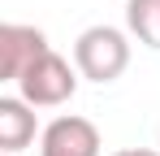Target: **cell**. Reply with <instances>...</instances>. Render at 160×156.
<instances>
[{
    "label": "cell",
    "mask_w": 160,
    "mask_h": 156,
    "mask_svg": "<svg viewBox=\"0 0 160 156\" xmlns=\"http://www.w3.org/2000/svg\"><path fill=\"white\" fill-rule=\"evenodd\" d=\"M35 130H39L35 108L22 96H0V152L18 156L22 148L35 143Z\"/></svg>",
    "instance_id": "5"
},
{
    "label": "cell",
    "mask_w": 160,
    "mask_h": 156,
    "mask_svg": "<svg viewBox=\"0 0 160 156\" xmlns=\"http://www.w3.org/2000/svg\"><path fill=\"white\" fill-rule=\"evenodd\" d=\"M112 156H160V152H152V148H121V152H112Z\"/></svg>",
    "instance_id": "7"
},
{
    "label": "cell",
    "mask_w": 160,
    "mask_h": 156,
    "mask_svg": "<svg viewBox=\"0 0 160 156\" xmlns=\"http://www.w3.org/2000/svg\"><path fill=\"white\" fill-rule=\"evenodd\" d=\"M43 52H48V35L39 26H22V22L0 26V78L4 82H18Z\"/></svg>",
    "instance_id": "3"
},
{
    "label": "cell",
    "mask_w": 160,
    "mask_h": 156,
    "mask_svg": "<svg viewBox=\"0 0 160 156\" xmlns=\"http://www.w3.org/2000/svg\"><path fill=\"white\" fill-rule=\"evenodd\" d=\"M4 156H9V152H4Z\"/></svg>",
    "instance_id": "8"
},
{
    "label": "cell",
    "mask_w": 160,
    "mask_h": 156,
    "mask_svg": "<svg viewBox=\"0 0 160 156\" xmlns=\"http://www.w3.org/2000/svg\"><path fill=\"white\" fill-rule=\"evenodd\" d=\"M126 26L143 48L160 52V0H126Z\"/></svg>",
    "instance_id": "6"
},
{
    "label": "cell",
    "mask_w": 160,
    "mask_h": 156,
    "mask_svg": "<svg viewBox=\"0 0 160 156\" xmlns=\"http://www.w3.org/2000/svg\"><path fill=\"white\" fill-rule=\"evenodd\" d=\"M100 148H104V143H100L95 122L65 113V117H56V122L43 126L39 156H100Z\"/></svg>",
    "instance_id": "4"
},
{
    "label": "cell",
    "mask_w": 160,
    "mask_h": 156,
    "mask_svg": "<svg viewBox=\"0 0 160 156\" xmlns=\"http://www.w3.org/2000/svg\"><path fill=\"white\" fill-rule=\"evenodd\" d=\"M78 91V65H69L61 52H43L26 74L18 78V96L30 104V108H56V104L74 100Z\"/></svg>",
    "instance_id": "2"
},
{
    "label": "cell",
    "mask_w": 160,
    "mask_h": 156,
    "mask_svg": "<svg viewBox=\"0 0 160 156\" xmlns=\"http://www.w3.org/2000/svg\"><path fill=\"white\" fill-rule=\"evenodd\" d=\"M74 65L82 78L91 82H117V78L130 70V35L117 30V26H87L78 39H74Z\"/></svg>",
    "instance_id": "1"
}]
</instances>
